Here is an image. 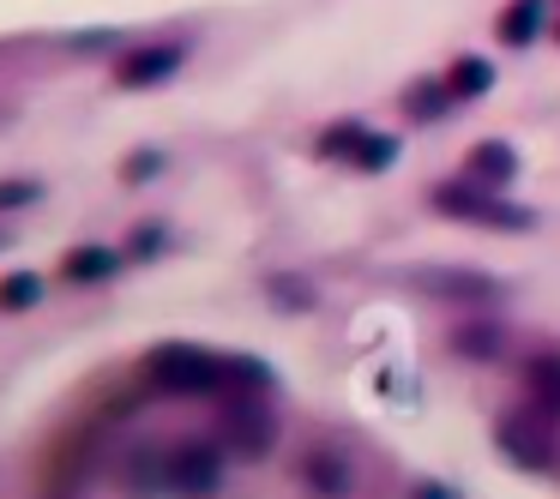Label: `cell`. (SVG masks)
Segmentation results:
<instances>
[{
    "mask_svg": "<svg viewBox=\"0 0 560 499\" xmlns=\"http://www.w3.org/2000/svg\"><path fill=\"white\" fill-rule=\"evenodd\" d=\"M145 379L170 397H235V391H271V361L259 355H218L194 343H163L145 355Z\"/></svg>",
    "mask_w": 560,
    "mask_h": 499,
    "instance_id": "1",
    "label": "cell"
},
{
    "mask_svg": "<svg viewBox=\"0 0 560 499\" xmlns=\"http://www.w3.org/2000/svg\"><path fill=\"white\" fill-rule=\"evenodd\" d=\"M428 205H434L440 217H452V223H482V229H500V235H530L536 229L530 205H512L506 193L470 181V175H464V181H440L434 193H428Z\"/></svg>",
    "mask_w": 560,
    "mask_h": 499,
    "instance_id": "2",
    "label": "cell"
},
{
    "mask_svg": "<svg viewBox=\"0 0 560 499\" xmlns=\"http://www.w3.org/2000/svg\"><path fill=\"white\" fill-rule=\"evenodd\" d=\"M494 445L530 475L560 470V415L542 409V403H524V409H512L506 421L494 427Z\"/></svg>",
    "mask_w": 560,
    "mask_h": 499,
    "instance_id": "3",
    "label": "cell"
},
{
    "mask_svg": "<svg viewBox=\"0 0 560 499\" xmlns=\"http://www.w3.org/2000/svg\"><path fill=\"white\" fill-rule=\"evenodd\" d=\"M223 470H230V445H211V439H187L158 463L163 494L175 499H211L223 487Z\"/></svg>",
    "mask_w": 560,
    "mask_h": 499,
    "instance_id": "4",
    "label": "cell"
},
{
    "mask_svg": "<svg viewBox=\"0 0 560 499\" xmlns=\"http://www.w3.org/2000/svg\"><path fill=\"white\" fill-rule=\"evenodd\" d=\"M223 445H230L235 458H247V463H259L271 445H278V415L259 403V391L223 397Z\"/></svg>",
    "mask_w": 560,
    "mask_h": 499,
    "instance_id": "5",
    "label": "cell"
},
{
    "mask_svg": "<svg viewBox=\"0 0 560 499\" xmlns=\"http://www.w3.org/2000/svg\"><path fill=\"white\" fill-rule=\"evenodd\" d=\"M187 67V43H139L115 61V85L121 91H158Z\"/></svg>",
    "mask_w": 560,
    "mask_h": 499,
    "instance_id": "6",
    "label": "cell"
},
{
    "mask_svg": "<svg viewBox=\"0 0 560 499\" xmlns=\"http://www.w3.org/2000/svg\"><path fill=\"white\" fill-rule=\"evenodd\" d=\"M416 283L428 295H446V301H500V277H488L476 265H422Z\"/></svg>",
    "mask_w": 560,
    "mask_h": 499,
    "instance_id": "7",
    "label": "cell"
},
{
    "mask_svg": "<svg viewBox=\"0 0 560 499\" xmlns=\"http://www.w3.org/2000/svg\"><path fill=\"white\" fill-rule=\"evenodd\" d=\"M302 487H307V494H319V499L355 494V458H350V451H338V445H314L302 458Z\"/></svg>",
    "mask_w": 560,
    "mask_h": 499,
    "instance_id": "8",
    "label": "cell"
},
{
    "mask_svg": "<svg viewBox=\"0 0 560 499\" xmlns=\"http://www.w3.org/2000/svg\"><path fill=\"white\" fill-rule=\"evenodd\" d=\"M464 175L482 187H494V193H506L512 181H518V151L506 145V139H482V145L464 157Z\"/></svg>",
    "mask_w": 560,
    "mask_h": 499,
    "instance_id": "9",
    "label": "cell"
},
{
    "mask_svg": "<svg viewBox=\"0 0 560 499\" xmlns=\"http://www.w3.org/2000/svg\"><path fill=\"white\" fill-rule=\"evenodd\" d=\"M452 355H464V361H500L506 355V325L500 319H470V325L452 331Z\"/></svg>",
    "mask_w": 560,
    "mask_h": 499,
    "instance_id": "10",
    "label": "cell"
},
{
    "mask_svg": "<svg viewBox=\"0 0 560 499\" xmlns=\"http://www.w3.org/2000/svg\"><path fill=\"white\" fill-rule=\"evenodd\" d=\"M67 283H79V289H97V283H115V271H121V253L115 247H79V253H67Z\"/></svg>",
    "mask_w": 560,
    "mask_h": 499,
    "instance_id": "11",
    "label": "cell"
},
{
    "mask_svg": "<svg viewBox=\"0 0 560 499\" xmlns=\"http://www.w3.org/2000/svg\"><path fill=\"white\" fill-rule=\"evenodd\" d=\"M542 19H548V0H512L506 13H500V43L506 49H530Z\"/></svg>",
    "mask_w": 560,
    "mask_h": 499,
    "instance_id": "12",
    "label": "cell"
},
{
    "mask_svg": "<svg viewBox=\"0 0 560 499\" xmlns=\"http://www.w3.org/2000/svg\"><path fill=\"white\" fill-rule=\"evenodd\" d=\"M524 391H530V403H542V409L560 415V349L524 361Z\"/></svg>",
    "mask_w": 560,
    "mask_h": 499,
    "instance_id": "13",
    "label": "cell"
},
{
    "mask_svg": "<svg viewBox=\"0 0 560 499\" xmlns=\"http://www.w3.org/2000/svg\"><path fill=\"white\" fill-rule=\"evenodd\" d=\"M266 301L278 307V313H314L319 289L307 277H295V271H278V277H266Z\"/></svg>",
    "mask_w": 560,
    "mask_h": 499,
    "instance_id": "14",
    "label": "cell"
},
{
    "mask_svg": "<svg viewBox=\"0 0 560 499\" xmlns=\"http://www.w3.org/2000/svg\"><path fill=\"white\" fill-rule=\"evenodd\" d=\"M446 85H452V97H458V103H476V97L494 91V67H488L482 55H464V61H452Z\"/></svg>",
    "mask_w": 560,
    "mask_h": 499,
    "instance_id": "15",
    "label": "cell"
},
{
    "mask_svg": "<svg viewBox=\"0 0 560 499\" xmlns=\"http://www.w3.org/2000/svg\"><path fill=\"white\" fill-rule=\"evenodd\" d=\"M398 151H404V139L398 133H374V127H368V139H362V145H355V169H362V175H386L392 169V163H398Z\"/></svg>",
    "mask_w": 560,
    "mask_h": 499,
    "instance_id": "16",
    "label": "cell"
},
{
    "mask_svg": "<svg viewBox=\"0 0 560 499\" xmlns=\"http://www.w3.org/2000/svg\"><path fill=\"white\" fill-rule=\"evenodd\" d=\"M452 103H458V97H452L446 79H428V85H416L410 97H404V115H410V121H440Z\"/></svg>",
    "mask_w": 560,
    "mask_h": 499,
    "instance_id": "17",
    "label": "cell"
},
{
    "mask_svg": "<svg viewBox=\"0 0 560 499\" xmlns=\"http://www.w3.org/2000/svg\"><path fill=\"white\" fill-rule=\"evenodd\" d=\"M43 301V277L37 271H19V277H0V313H25Z\"/></svg>",
    "mask_w": 560,
    "mask_h": 499,
    "instance_id": "18",
    "label": "cell"
},
{
    "mask_svg": "<svg viewBox=\"0 0 560 499\" xmlns=\"http://www.w3.org/2000/svg\"><path fill=\"white\" fill-rule=\"evenodd\" d=\"M362 139H368V127L362 121H331L326 127V133H319V157H355V145H362Z\"/></svg>",
    "mask_w": 560,
    "mask_h": 499,
    "instance_id": "19",
    "label": "cell"
},
{
    "mask_svg": "<svg viewBox=\"0 0 560 499\" xmlns=\"http://www.w3.org/2000/svg\"><path fill=\"white\" fill-rule=\"evenodd\" d=\"M43 199V181H0V211H25Z\"/></svg>",
    "mask_w": 560,
    "mask_h": 499,
    "instance_id": "20",
    "label": "cell"
},
{
    "mask_svg": "<svg viewBox=\"0 0 560 499\" xmlns=\"http://www.w3.org/2000/svg\"><path fill=\"white\" fill-rule=\"evenodd\" d=\"M163 247H170V229H163V223H139L133 229V259H158Z\"/></svg>",
    "mask_w": 560,
    "mask_h": 499,
    "instance_id": "21",
    "label": "cell"
},
{
    "mask_svg": "<svg viewBox=\"0 0 560 499\" xmlns=\"http://www.w3.org/2000/svg\"><path fill=\"white\" fill-rule=\"evenodd\" d=\"M158 169H163V151H139V157L127 163V181H151Z\"/></svg>",
    "mask_w": 560,
    "mask_h": 499,
    "instance_id": "22",
    "label": "cell"
},
{
    "mask_svg": "<svg viewBox=\"0 0 560 499\" xmlns=\"http://www.w3.org/2000/svg\"><path fill=\"white\" fill-rule=\"evenodd\" d=\"M416 499H458V494H452V487H440V482H422V487H416Z\"/></svg>",
    "mask_w": 560,
    "mask_h": 499,
    "instance_id": "23",
    "label": "cell"
},
{
    "mask_svg": "<svg viewBox=\"0 0 560 499\" xmlns=\"http://www.w3.org/2000/svg\"><path fill=\"white\" fill-rule=\"evenodd\" d=\"M0 247H7V235H0Z\"/></svg>",
    "mask_w": 560,
    "mask_h": 499,
    "instance_id": "24",
    "label": "cell"
},
{
    "mask_svg": "<svg viewBox=\"0 0 560 499\" xmlns=\"http://www.w3.org/2000/svg\"><path fill=\"white\" fill-rule=\"evenodd\" d=\"M555 37H560V31H555Z\"/></svg>",
    "mask_w": 560,
    "mask_h": 499,
    "instance_id": "25",
    "label": "cell"
}]
</instances>
